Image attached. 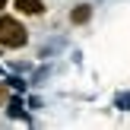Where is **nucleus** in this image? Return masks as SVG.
I'll list each match as a JSON object with an SVG mask.
<instances>
[{
	"instance_id": "nucleus-1",
	"label": "nucleus",
	"mask_w": 130,
	"mask_h": 130,
	"mask_svg": "<svg viewBox=\"0 0 130 130\" xmlns=\"http://www.w3.org/2000/svg\"><path fill=\"white\" fill-rule=\"evenodd\" d=\"M29 41V35H25L22 22L13 16H0V44H6V48H22V44Z\"/></svg>"
},
{
	"instance_id": "nucleus-2",
	"label": "nucleus",
	"mask_w": 130,
	"mask_h": 130,
	"mask_svg": "<svg viewBox=\"0 0 130 130\" xmlns=\"http://www.w3.org/2000/svg\"><path fill=\"white\" fill-rule=\"evenodd\" d=\"M16 10L25 13V16H38L44 6H41V0H16Z\"/></svg>"
},
{
	"instance_id": "nucleus-3",
	"label": "nucleus",
	"mask_w": 130,
	"mask_h": 130,
	"mask_svg": "<svg viewBox=\"0 0 130 130\" xmlns=\"http://www.w3.org/2000/svg\"><path fill=\"white\" fill-rule=\"evenodd\" d=\"M89 16H92V6H86V3H83V6H76V10L70 13V19H73L76 25H79V22H89Z\"/></svg>"
},
{
	"instance_id": "nucleus-4",
	"label": "nucleus",
	"mask_w": 130,
	"mask_h": 130,
	"mask_svg": "<svg viewBox=\"0 0 130 130\" xmlns=\"http://www.w3.org/2000/svg\"><path fill=\"white\" fill-rule=\"evenodd\" d=\"M3 6H6V0H0V10H3Z\"/></svg>"
}]
</instances>
